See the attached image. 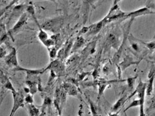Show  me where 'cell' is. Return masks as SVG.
Segmentation results:
<instances>
[{
    "label": "cell",
    "instance_id": "24",
    "mask_svg": "<svg viewBox=\"0 0 155 116\" xmlns=\"http://www.w3.org/2000/svg\"><path fill=\"white\" fill-rule=\"evenodd\" d=\"M140 106V101L139 99H135V100H133L131 103L129 105L128 107H127V108L125 109V111H127L129 109H130L133 108H136V107H138Z\"/></svg>",
    "mask_w": 155,
    "mask_h": 116
},
{
    "label": "cell",
    "instance_id": "10",
    "mask_svg": "<svg viewBox=\"0 0 155 116\" xmlns=\"http://www.w3.org/2000/svg\"><path fill=\"white\" fill-rule=\"evenodd\" d=\"M63 89L68 96H76L78 95V89L76 85L70 82H66L63 84Z\"/></svg>",
    "mask_w": 155,
    "mask_h": 116
},
{
    "label": "cell",
    "instance_id": "34",
    "mask_svg": "<svg viewBox=\"0 0 155 116\" xmlns=\"http://www.w3.org/2000/svg\"><path fill=\"white\" fill-rule=\"evenodd\" d=\"M89 29H90V27H84L82 28V29L81 30V33H85L89 31Z\"/></svg>",
    "mask_w": 155,
    "mask_h": 116
},
{
    "label": "cell",
    "instance_id": "11",
    "mask_svg": "<svg viewBox=\"0 0 155 116\" xmlns=\"http://www.w3.org/2000/svg\"><path fill=\"white\" fill-rule=\"evenodd\" d=\"M28 20V16L27 13H24V14H23L21 15V17L18 20V21L17 22V23L14 26V27H13L11 29V32L10 33H15L17 31H18L19 29H20L26 23H27Z\"/></svg>",
    "mask_w": 155,
    "mask_h": 116
},
{
    "label": "cell",
    "instance_id": "22",
    "mask_svg": "<svg viewBox=\"0 0 155 116\" xmlns=\"http://www.w3.org/2000/svg\"><path fill=\"white\" fill-rule=\"evenodd\" d=\"M38 37L42 42H43L46 41V40H47L48 39V35L45 30L41 29L40 31H39V34H38Z\"/></svg>",
    "mask_w": 155,
    "mask_h": 116
},
{
    "label": "cell",
    "instance_id": "25",
    "mask_svg": "<svg viewBox=\"0 0 155 116\" xmlns=\"http://www.w3.org/2000/svg\"><path fill=\"white\" fill-rule=\"evenodd\" d=\"M88 102H89V104H90V107L92 115L98 116V109H97L96 106H95V105L94 104V103L91 102L90 99H88Z\"/></svg>",
    "mask_w": 155,
    "mask_h": 116
},
{
    "label": "cell",
    "instance_id": "16",
    "mask_svg": "<svg viewBox=\"0 0 155 116\" xmlns=\"http://www.w3.org/2000/svg\"><path fill=\"white\" fill-rule=\"evenodd\" d=\"M95 46H96V41H94L90 42L86 46V48L84 50L83 52H82V56H83L84 58H86L89 55L94 54L95 51Z\"/></svg>",
    "mask_w": 155,
    "mask_h": 116
},
{
    "label": "cell",
    "instance_id": "3",
    "mask_svg": "<svg viewBox=\"0 0 155 116\" xmlns=\"http://www.w3.org/2000/svg\"><path fill=\"white\" fill-rule=\"evenodd\" d=\"M141 61H136L130 55H126L123 59L122 62H121L119 65H117L118 69V74L119 78H121V72L125 71L127 68L130 67L132 65L135 64H138L140 63Z\"/></svg>",
    "mask_w": 155,
    "mask_h": 116
},
{
    "label": "cell",
    "instance_id": "40",
    "mask_svg": "<svg viewBox=\"0 0 155 116\" xmlns=\"http://www.w3.org/2000/svg\"><path fill=\"white\" fill-rule=\"evenodd\" d=\"M154 53H155V50H154Z\"/></svg>",
    "mask_w": 155,
    "mask_h": 116
},
{
    "label": "cell",
    "instance_id": "4",
    "mask_svg": "<svg viewBox=\"0 0 155 116\" xmlns=\"http://www.w3.org/2000/svg\"><path fill=\"white\" fill-rule=\"evenodd\" d=\"M126 13L123 12L121 10L119 9L118 6V4L113 5L111 9H110V12H109L107 16L104 18L106 23L111 22L112 21H114L115 19H119L121 17H124Z\"/></svg>",
    "mask_w": 155,
    "mask_h": 116
},
{
    "label": "cell",
    "instance_id": "39",
    "mask_svg": "<svg viewBox=\"0 0 155 116\" xmlns=\"http://www.w3.org/2000/svg\"><path fill=\"white\" fill-rule=\"evenodd\" d=\"M0 82H1V79H0Z\"/></svg>",
    "mask_w": 155,
    "mask_h": 116
},
{
    "label": "cell",
    "instance_id": "21",
    "mask_svg": "<svg viewBox=\"0 0 155 116\" xmlns=\"http://www.w3.org/2000/svg\"><path fill=\"white\" fill-rule=\"evenodd\" d=\"M137 78V76H133V77H129L125 80V82H127L128 87L131 89V90H133V87H134V84L135 83V81H136Z\"/></svg>",
    "mask_w": 155,
    "mask_h": 116
},
{
    "label": "cell",
    "instance_id": "12",
    "mask_svg": "<svg viewBox=\"0 0 155 116\" xmlns=\"http://www.w3.org/2000/svg\"><path fill=\"white\" fill-rule=\"evenodd\" d=\"M106 21H105V19L104 18L101 21H99L98 23L94 24L90 27V29H89V35H95L100 32L101 29L103 28V27L106 24Z\"/></svg>",
    "mask_w": 155,
    "mask_h": 116
},
{
    "label": "cell",
    "instance_id": "19",
    "mask_svg": "<svg viewBox=\"0 0 155 116\" xmlns=\"http://www.w3.org/2000/svg\"><path fill=\"white\" fill-rule=\"evenodd\" d=\"M131 38L135 40V41H137V42L141 43V44H143V45H144L145 46L147 49H148L151 51H154L155 50V41H153V42H146V41H142V40L140 39H137L136 38L133 37V36H131Z\"/></svg>",
    "mask_w": 155,
    "mask_h": 116
},
{
    "label": "cell",
    "instance_id": "14",
    "mask_svg": "<svg viewBox=\"0 0 155 116\" xmlns=\"http://www.w3.org/2000/svg\"><path fill=\"white\" fill-rule=\"evenodd\" d=\"M107 43L111 46V47L114 48L115 49H118L121 45H119V41L117 36L113 34V33H110V34L108 35Z\"/></svg>",
    "mask_w": 155,
    "mask_h": 116
},
{
    "label": "cell",
    "instance_id": "30",
    "mask_svg": "<svg viewBox=\"0 0 155 116\" xmlns=\"http://www.w3.org/2000/svg\"><path fill=\"white\" fill-rule=\"evenodd\" d=\"M88 74H90V72H83L80 74V75L78 76V81H81L82 80H84V78L88 75Z\"/></svg>",
    "mask_w": 155,
    "mask_h": 116
},
{
    "label": "cell",
    "instance_id": "6",
    "mask_svg": "<svg viewBox=\"0 0 155 116\" xmlns=\"http://www.w3.org/2000/svg\"><path fill=\"white\" fill-rule=\"evenodd\" d=\"M5 62L9 67L17 68L19 67V63L17 56V51L14 47L11 48L10 52L5 56Z\"/></svg>",
    "mask_w": 155,
    "mask_h": 116
},
{
    "label": "cell",
    "instance_id": "2",
    "mask_svg": "<svg viewBox=\"0 0 155 116\" xmlns=\"http://www.w3.org/2000/svg\"><path fill=\"white\" fill-rule=\"evenodd\" d=\"M13 98H14V104L11 109V114L9 116H13L15 113L20 108H23L25 105V98L23 94L21 92H15L12 93Z\"/></svg>",
    "mask_w": 155,
    "mask_h": 116
},
{
    "label": "cell",
    "instance_id": "7",
    "mask_svg": "<svg viewBox=\"0 0 155 116\" xmlns=\"http://www.w3.org/2000/svg\"><path fill=\"white\" fill-rule=\"evenodd\" d=\"M125 82V80H106L105 79H100L97 81V85L98 86V99H99L101 96L104 94V93L105 90V89L107 88L108 86H110L111 83H115V82Z\"/></svg>",
    "mask_w": 155,
    "mask_h": 116
},
{
    "label": "cell",
    "instance_id": "15",
    "mask_svg": "<svg viewBox=\"0 0 155 116\" xmlns=\"http://www.w3.org/2000/svg\"><path fill=\"white\" fill-rule=\"evenodd\" d=\"M15 71H25L27 72L28 76H33V75H38V74H41L42 73L45 72V69H26L21 67V66H19V67L15 68Z\"/></svg>",
    "mask_w": 155,
    "mask_h": 116
},
{
    "label": "cell",
    "instance_id": "36",
    "mask_svg": "<svg viewBox=\"0 0 155 116\" xmlns=\"http://www.w3.org/2000/svg\"><path fill=\"white\" fill-rule=\"evenodd\" d=\"M24 90L26 93H29L30 92V89L29 88H24Z\"/></svg>",
    "mask_w": 155,
    "mask_h": 116
},
{
    "label": "cell",
    "instance_id": "33",
    "mask_svg": "<svg viewBox=\"0 0 155 116\" xmlns=\"http://www.w3.org/2000/svg\"><path fill=\"white\" fill-rule=\"evenodd\" d=\"M107 116H119V111L116 112H111Z\"/></svg>",
    "mask_w": 155,
    "mask_h": 116
},
{
    "label": "cell",
    "instance_id": "31",
    "mask_svg": "<svg viewBox=\"0 0 155 116\" xmlns=\"http://www.w3.org/2000/svg\"><path fill=\"white\" fill-rule=\"evenodd\" d=\"M27 11L29 13H30V14H32V15H33L34 13H35V9H34V8H33V7L31 6V5L28 7L27 9Z\"/></svg>",
    "mask_w": 155,
    "mask_h": 116
},
{
    "label": "cell",
    "instance_id": "37",
    "mask_svg": "<svg viewBox=\"0 0 155 116\" xmlns=\"http://www.w3.org/2000/svg\"><path fill=\"white\" fill-rule=\"evenodd\" d=\"M121 0H114V2H113V5H116L118 3V2H119Z\"/></svg>",
    "mask_w": 155,
    "mask_h": 116
},
{
    "label": "cell",
    "instance_id": "5",
    "mask_svg": "<svg viewBox=\"0 0 155 116\" xmlns=\"http://www.w3.org/2000/svg\"><path fill=\"white\" fill-rule=\"evenodd\" d=\"M62 19L60 18H54L46 21L42 25V29L45 31L56 32L60 27Z\"/></svg>",
    "mask_w": 155,
    "mask_h": 116
},
{
    "label": "cell",
    "instance_id": "27",
    "mask_svg": "<svg viewBox=\"0 0 155 116\" xmlns=\"http://www.w3.org/2000/svg\"><path fill=\"white\" fill-rule=\"evenodd\" d=\"M48 52H49V56H50V58L51 59L54 58L57 55V49H56L54 46L53 47H51V48H48Z\"/></svg>",
    "mask_w": 155,
    "mask_h": 116
},
{
    "label": "cell",
    "instance_id": "38",
    "mask_svg": "<svg viewBox=\"0 0 155 116\" xmlns=\"http://www.w3.org/2000/svg\"><path fill=\"white\" fill-rule=\"evenodd\" d=\"M2 14V13H0V15H1Z\"/></svg>",
    "mask_w": 155,
    "mask_h": 116
},
{
    "label": "cell",
    "instance_id": "18",
    "mask_svg": "<svg viewBox=\"0 0 155 116\" xmlns=\"http://www.w3.org/2000/svg\"><path fill=\"white\" fill-rule=\"evenodd\" d=\"M85 39L82 37V36H79L76 40L75 42L73 43V45H72V51L74 52L77 51L79 49H80L81 47H82L85 44Z\"/></svg>",
    "mask_w": 155,
    "mask_h": 116
},
{
    "label": "cell",
    "instance_id": "8",
    "mask_svg": "<svg viewBox=\"0 0 155 116\" xmlns=\"http://www.w3.org/2000/svg\"><path fill=\"white\" fill-rule=\"evenodd\" d=\"M47 69H50L51 71H52L57 74H62L64 72L65 67L63 64V63L60 60L57 59L52 61L51 64L48 66V67L45 69V71Z\"/></svg>",
    "mask_w": 155,
    "mask_h": 116
},
{
    "label": "cell",
    "instance_id": "13",
    "mask_svg": "<svg viewBox=\"0 0 155 116\" xmlns=\"http://www.w3.org/2000/svg\"><path fill=\"white\" fill-rule=\"evenodd\" d=\"M127 98L128 97L127 96V95L122 96L113 105V107L111 108V112H116L119 111V109L122 108V106H123L125 104V103L128 100Z\"/></svg>",
    "mask_w": 155,
    "mask_h": 116
},
{
    "label": "cell",
    "instance_id": "17",
    "mask_svg": "<svg viewBox=\"0 0 155 116\" xmlns=\"http://www.w3.org/2000/svg\"><path fill=\"white\" fill-rule=\"evenodd\" d=\"M155 79V75L152 76L151 77L148 78V82L147 83L146 86V95L150 96L153 92L154 89V82Z\"/></svg>",
    "mask_w": 155,
    "mask_h": 116
},
{
    "label": "cell",
    "instance_id": "26",
    "mask_svg": "<svg viewBox=\"0 0 155 116\" xmlns=\"http://www.w3.org/2000/svg\"><path fill=\"white\" fill-rule=\"evenodd\" d=\"M153 110H155V96H153L149 100L147 108V111Z\"/></svg>",
    "mask_w": 155,
    "mask_h": 116
},
{
    "label": "cell",
    "instance_id": "35",
    "mask_svg": "<svg viewBox=\"0 0 155 116\" xmlns=\"http://www.w3.org/2000/svg\"><path fill=\"white\" fill-rule=\"evenodd\" d=\"M88 1L91 5H93L95 2H96L98 1V0H88Z\"/></svg>",
    "mask_w": 155,
    "mask_h": 116
},
{
    "label": "cell",
    "instance_id": "28",
    "mask_svg": "<svg viewBox=\"0 0 155 116\" xmlns=\"http://www.w3.org/2000/svg\"><path fill=\"white\" fill-rule=\"evenodd\" d=\"M42 43H43L44 45L45 46H47V48H51V47H52V46H54L55 41L52 38V39H48L47 40H46V41Z\"/></svg>",
    "mask_w": 155,
    "mask_h": 116
},
{
    "label": "cell",
    "instance_id": "20",
    "mask_svg": "<svg viewBox=\"0 0 155 116\" xmlns=\"http://www.w3.org/2000/svg\"><path fill=\"white\" fill-rule=\"evenodd\" d=\"M30 116H39V109L33 104H27Z\"/></svg>",
    "mask_w": 155,
    "mask_h": 116
},
{
    "label": "cell",
    "instance_id": "32",
    "mask_svg": "<svg viewBox=\"0 0 155 116\" xmlns=\"http://www.w3.org/2000/svg\"><path fill=\"white\" fill-rule=\"evenodd\" d=\"M5 50H4L3 48L0 47V58H3V57H5Z\"/></svg>",
    "mask_w": 155,
    "mask_h": 116
},
{
    "label": "cell",
    "instance_id": "29",
    "mask_svg": "<svg viewBox=\"0 0 155 116\" xmlns=\"http://www.w3.org/2000/svg\"><path fill=\"white\" fill-rule=\"evenodd\" d=\"M25 102L27 103V104H33V96L28 95L25 98Z\"/></svg>",
    "mask_w": 155,
    "mask_h": 116
},
{
    "label": "cell",
    "instance_id": "1",
    "mask_svg": "<svg viewBox=\"0 0 155 116\" xmlns=\"http://www.w3.org/2000/svg\"><path fill=\"white\" fill-rule=\"evenodd\" d=\"M146 86L147 83L143 82V81L140 80L139 82L137 85V86L135 88V91L131 93V94L127 98V99H130L133 97L135 94L138 95V99L140 101V113L139 116H145L144 114V100H145V95H146Z\"/></svg>",
    "mask_w": 155,
    "mask_h": 116
},
{
    "label": "cell",
    "instance_id": "9",
    "mask_svg": "<svg viewBox=\"0 0 155 116\" xmlns=\"http://www.w3.org/2000/svg\"><path fill=\"white\" fill-rule=\"evenodd\" d=\"M148 14H155V12L151 11L148 8H143L139 9H137L136 11L129 13L128 14H125L124 17H131L132 19H134L135 17H137Z\"/></svg>",
    "mask_w": 155,
    "mask_h": 116
},
{
    "label": "cell",
    "instance_id": "23",
    "mask_svg": "<svg viewBox=\"0 0 155 116\" xmlns=\"http://www.w3.org/2000/svg\"><path fill=\"white\" fill-rule=\"evenodd\" d=\"M129 42H130V44L131 46V48L133 49V51L136 52H139L140 48H139V45H138L137 42H136L135 40H133L131 38L129 39Z\"/></svg>",
    "mask_w": 155,
    "mask_h": 116
}]
</instances>
